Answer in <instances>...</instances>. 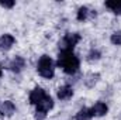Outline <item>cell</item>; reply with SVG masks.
<instances>
[{
	"label": "cell",
	"instance_id": "cell-9",
	"mask_svg": "<svg viewBox=\"0 0 121 120\" xmlns=\"http://www.w3.org/2000/svg\"><path fill=\"white\" fill-rule=\"evenodd\" d=\"M24 66H26V61H24L23 57H16L14 60L10 62V69H11L13 72H16V74L21 72Z\"/></svg>",
	"mask_w": 121,
	"mask_h": 120
},
{
	"label": "cell",
	"instance_id": "cell-16",
	"mask_svg": "<svg viewBox=\"0 0 121 120\" xmlns=\"http://www.w3.org/2000/svg\"><path fill=\"white\" fill-rule=\"evenodd\" d=\"M99 58H100V51H97V50H91L89 52V55H87V61H90V62L97 61Z\"/></svg>",
	"mask_w": 121,
	"mask_h": 120
},
{
	"label": "cell",
	"instance_id": "cell-18",
	"mask_svg": "<svg viewBox=\"0 0 121 120\" xmlns=\"http://www.w3.org/2000/svg\"><path fill=\"white\" fill-rule=\"evenodd\" d=\"M0 76H1V68H0Z\"/></svg>",
	"mask_w": 121,
	"mask_h": 120
},
{
	"label": "cell",
	"instance_id": "cell-3",
	"mask_svg": "<svg viewBox=\"0 0 121 120\" xmlns=\"http://www.w3.org/2000/svg\"><path fill=\"white\" fill-rule=\"evenodd\" d=\"M80 41V34L72 32V34H65V37L59 41V50L60 52L63 51H72L73 47Z\"/></svg>",
	"mask_w": 121,
	"mask_h": 120
},
{
	"label": "cell",
	"instance_id": "cell-5",
	"mask_svg": "<svg viewBox=\"0 0 121 120\" xmlns=\"http://www.w3.org/2000/svg\"><path fill=\"white\" fill-rule=\"evenodd\" d=\"M52 107H54V100H52V97H51V96H48V95H47V96L42 99V102H41L39 105H37V112L47 113V112H49Z\"/></svg>",
	"mask_w": 121,
	"mask_h": 120
},
{
	"label": "cell",
	"instance_id": "cell-10",
	"mask_svg": "<svg viewBox=\"0 0 121 120\" xmlns=\"http://www.w3.org/2000/svg\"><path fill=\"white\" fill-rule=\"evenodd\" d=\"M72 96H73V89H72V86H69V85H63L62 88L58 89V97H59L60 100L70 99Z\"/></svg>",
	"mask_w": 121,
	"mask_h": 120
},
{
	"label": "cell",
	"instance_id": "cell-13",
	"mask_svg": "<svg viewBox=\"0 0 121 120\" xmlns=\"http://www.w3.org/2000/svg\"><path fill=\"white\" fill-rule=\"evenodd\" d=\"M99 78H100V75H99V74H90V75H87V76H86V79H85V83H86V86L93 88V86L97 83Z\"/></svg>",
	"mask_w": 121,
	"mask_h": 120
},
{
	"label": "cell",
	"instance_id": "cell-6",
	"mask_svg": "<svg viewBox=\"0 0 121 120\" xmlns=\"http://www.w3.org/2000/svg\"><path fill=\"white\" fill-rule=\"evenodd\" d=\"M14 112H16V106H14V103H13V102L6 100V102H3V103H1V106H0V115H1V116L10 117Z\"/></svg>",
	"mask_w": 121,
	"mask_h": 120
},
{
	"label": "cell",
	"instance_id": "cell-1",
	"mask_svg": "<svg viewBox=\"0 0 121 120\" xmlns=\"http://www.w3.org/2000/svg\"><path fill=\"white\" fill-rule=\"evenodd\" d=\"M58 66L62 68V71L65 74L73 75L78 72V69L80 66V61L72 51H63L58 57Z\"/></svg>",
	"mask_w": 121,
	"mask_h": 120
},
{
	"label": "cell",
	"instance_id": "cell-15",
	"mask_svg": "<svg viewBox=\"0 0 121 120\" xmlns=\"http://www.w3.org/2000/svg\"><path fill=\"white\" fill-rule=\"evenodd\" d=\"M111 42L114 45H121V31H116L113 35H111Z\"/></svg>",
	"mask_w": 121,
	"mask_h": 120
},
{
	"label": "cell",
	"instance_id": "cell-14",
	"mask_svg": "<svg viewBox=\"0 0 121 120\" xmlns=\"http://www.w3.org/2000/svg\"><path fill=\"white\" fill-rule=\"evenodd\" d=\"M89 14H90V10L87 9V7H80L79 10H78V20L79 21H86L87 18H89Z\"/></svg>",
	"mask_w": 121,
	"mask_h": 120
},
{
	"label": "cell",
	"instance_id": "cell-8",
	"mask_svg": "<svg viewBox=\"0 0 121 120\" xmlns=\"http://www.w3.org/2000/svg\"><path fill=\"white\" fill-rule=\"evenodd\" d=\"M90 110H91V115H93V116H99V117H101V116H104V115L107 113L108 107H107L106 103H103V102H97V103H94V106L91 107Z\"/></svg>",
	"mask_w": 121,
	"mask_h": 120
},
{
	"label": "cell",
	"instance_id": "cell-2",
	"mask_svg": "<svg viewBox=\"0 0 121 120\" xmlns=\"http://www.w3.org/2000/svg\"><path fill=\"white\" fill-rule=\"evenodd\" d=\"M37 71H38V74H39L42 78H45V79L54 78V75H55V65H54V61L51 60V57L42 55V57L39 58V61H38Z\"/></svg>",
	"mask_w": 121,
	"mask_h": 120
},
{
	"label": "cell",
	"instance_id": "cell-4",
	"mask_svg": "<svg viewBox=\"0 0 121 120\" xmlns=\"http://www.w3.org/2000/svg\"><path fill=\"white\" fill-rule=\"evenodd\" d=\"M45 96H47L45 90L42 89V88H39V86H37V88H34V89L31 90V93H30V103L37 106V105H39L42 102V99Z\"/></svg>",
	"mask_w": 121,
	"mask_h": 120
},
{
	"label": "cell",
	"instance_id": "cell-17",
	"mask_svg": "<svg viewBox=\"0 0 121 120\" xmlns=\"http://www.w3.org/2000/svg\"><path fill=\"white\" fill-rule=\"evenodd\" d=\"M16 3L13 0H0V6L1 7H6V9H11Z\"/></svg>",
	"mask_w": 121,
	"mask_h": 120
},
{
	"label": "cell",
	"instance_id": "cell-12",
	"mask_svg": "<svg viewBox=\"0 0 121 120\" xmlns=\"http://www.w3.org/2000/svg\"><path fill=\"white\" fill-rule=\"evenodd\" d=\"M93 116L91 115V110L90 109H87V107H83V109H80L78 113H76V120H89Z\"/></svg>",
	"mask_w": 121,
	"mask_h": 120
},
{
	"label": "cell",
	"instance_id": "cell-7",
	"mask_svg": "<svg viewBox=\"0 0 121 120\" xmlns=\"http://www.w3.org/2000/svg\"><path fill=\"white\" fill-rule=\"evenodd\" d=\"M14 44V37L10 34H4L0 37V50L1 51H9Z\"/></svg>",
	"mask_w": 121,
	"mask_h": 120
},
{
	"label": "cell",
	"instance_id": "cell-11",
	"mask_svg": "<svg viewBox=\"0 0 121 120\" xmlns=\"http://www.w3.org/2000/svg\"><path fill=\"white\" fill-rule=\"evenodd\" d=\"M106 7L110 9L113 13L116 14H121V1L117 0H110V1H106Z\"/></svg>",
	"mask_w": 121,
	"mask_h": 120
}]
</instances>
